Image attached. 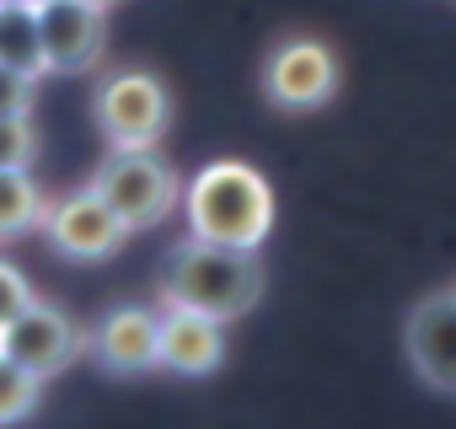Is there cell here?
I'll use <instances>...</instances> for the list:
<instances>
[{"label": "cell", "mask_w": 456, "mask_h": 429, "mask_svg": "<svg viewBox=\"0 0 456 429\" xmlns=\"http://www.w3.org/2000/svg\"><path fill=\"white\" fill-rule=\"evenodd\" d=\"M97 6H118V0H97Z\"/></svg>", "instance_id": "ac0fdd59"}, {"label": "cell", "mask_w": 456, "mask_h": 429, "mask_svg": "<svg viewBox=\"0 0 456 429\" xmlns=\"http://www.w3.org/2000/svg\"><path fill=\"white\" fill-rule=\"evenodd\" d=\"M33 86H38V76L0 65V113H33Z\"/></svg>", "instance_id": "e0dca14e"}, {"label": "cell", "mask_w": 456, "mask_h": 429, "mask_svg": "<svg viewBox=\"0 0 456 429\" xmlns=\"http://www.w3.org/2000/svg\"><path fill=\"white\" fill-rule=\"evenodd\" d=\"M44 242L70 258V263H102L113 258L124 242H129V226L108 209V198L86 182L76 193H60V198H44V221H38Z\"/></svg>", "instance_id": "8992f818"}, {"label": "cell", "mask_w": 456, "mask_h": 429, "mask_svg": "<svg viewBox=\"0 0 456 429\" xmlns=\"http://www.w3.org/2000/svg\"><path fill=\"white\" fill-rule=\"evenodd\" d=\"M33 161H38L33 113H0V166H33Z\"/></svg>", "instance_id": "9a60e30c"}, {"label": "cell", "mask_w": 456, "mask_h": 429, "mask_svg": "<svg viewBox=\"0 0 456 429\" xmlns=\"http://www.w3.org/2000/svg\"><path fill=\"white\" fill-rule=\"evenodd\" d=\"M92 118L108 145H161L172 124V92L156 70H113L92 92Z\"/></svg>", "instance_id": "5b68a950"}, {"label": "cell", "mask_w": 456, "mask_h": 429, "mask_svg": "<svg viewBox=\"0 0 456 429\" xmlns=\"http://www.w3.org/2000/svg\"><path fill=\"white\" fill-rule=\"evenodd\" d=\"M38 6V44L49 76H81L108 49V6L97 0H33Z\"/></svg>", "instance_id": "ba28073f"}, {"label": "cell", "mask_w": 456, "mask_h": 429, "mask_svg": "<svg viewBox=\"0 0 456 429\" xmlns=\"http://www.w3.org/2000/svg\"><path fill=\"white\" fill-rule=\"evenodd\" d=\"M183 214L188 231L204 242H232V247H264L274 231V188L248 161H209L183 182Z\"/></svg>", "instance_id": "7a4b0ae2"}, {"label": "cell", "mask_w": 456, "mask_h": 429, "mask_svg": "<svg viewBox=\"0 0 456 429\" xmlns=\"http://www.w3.org/2000/svg\"><path fill=\"white\" fill-rule=\"evenodd\" d=\"M403 354L424 386L456 397V285L413 301V312L403 317Z\"/></svg>", "instance_id": "9c48e42d"}, {"label": "cell", "mask_w": 456, "mask_h": 429, "mask_svg": "<svg viewBox=\"0 0 456 429\" xmlns=\"http://www.w3.org/2000/svg\"><path fill=\"white\" fill-rule=\"evenodd\" d=\"M220 360H225V322L167 301V312H161V370L209 376V370H220Z\"/></svg>", "instance_id": "8fae6325"}, {"label": "cell", "mask_w": 456, "mask_h": 429, "mask_svg": "<svg viewBox=\"0 0 456 429\" xmlns=\"http://www.w3.org/2000/svg\"><path fill=\"white\" fill-rule=\"evenodd\" d=\"M44 221V188L28 166H0V242H17Z\"/></svg>", "instance_id": "4fadbf2b"}, {"label": "cell", "mask_w": 456, "mask_h": 429, "mask_svg": "<svg viewBox=\"0 0 456 429\" xmlns=\"http://www.w3.org/2000/svg\"><path fill=\"white\" fill-rule=\"evenodd\" d=\"M86 349H92V360L108 376L161 370V312H151V306H113L86 333Z\"/></svg>", "instance_id": "30bf717a"}, {"label": "cell", "mask_w": 456, "mask_h": 429, "mask_svg": "<svg viewBox=\"0 0 456 429\" xmlns=\"http://www.w3.org/2000/svg\"><path fill=\"white\" fill-rule=\"evenodd\" d=\"M33 301V285H28V274L22 269H12L6 258H0V328H6L22 306Z\"/></svg>", "instance_id": "2e32d148"}, {"label": "cell", "mask_w": 456, "mask_h": 429, "mask_svg": "<svg viewBox=\"0 0 456 429\" xmlns=\"http://www.w3.org/2000/svg\"><path fill=\"white\" fill-rule=\"evenodd\" d=\"M161 301L193 306V312L220 317V322H237V317H248L264 301V258H258V247L188 237L167 258Z\"/></svg>", "instance_id": "6da1fadb"}, {"label": "cell", "mask_w": 456, "mask_h": 429, "mask_svg": "<svg viewBox=\"0 0 456 429\" xmlns=\"http://www.w3.org/2000/svg\"><path fill=\"white\" fill-rule=\"evenodd\" d=\"M338 54L317 33H285L264 54V97L280 113H317L338 97Z\"/></svg>", "instance_id": "277c9868"}, {"label": "cell", "mask_w": 456, "mask_h": 429, "mask_svg": "<svg viewBox=\"0 0 456 429\" xmlns=\"http://www.w3.org/2000/svg\"><path fill=\"white\" fill-rule=\"evenodd\" d=\"M92 188L108 198V209L129 231H151L183 198V182L172 172V161L156 145H113L102 156V166L92 172Z\"/></svg>", "instance_id": "3957f363"}, {"label": "cell", "mask_w": 456, "mask_h": 429, "mask_svg": "<svg viewBox=\"0 0 456 429\" xmlns=\"http://www.w3.org/2000/svg\"><path fill=\"white\" fill-rule=\"evenodd\" d=\"M38 397H44V381H38L28 365H17V360L0 354V424L28 418V413L38 408Z\"/></svg>", "instance_id": "5bb4252c"}, {"label": "cell", "mask_w": 456, "mask_h": 429, "mask_svg": "<svg viewBox=\"0 0 456 429\" xmlns=\"http://www.w3.org/2000/svg\"><path fill=\"white\" fill-rule=\"evenodd\" d=\"M0 354L17 360V365H28L38 381H49V376L70 370L86 354V333H81V322L65 306L33 295L6 328H0Z\"/></svg>", "instance_id": "52a82bcc"}, {"label": "cell", "mask_w": 456, "mask_h": 429, "mask_svg": "<svg viewBox=\"0 0 456 429\" xmlns=\"http://www.w3.org/2000/svg\"><path fill=\"white\" fill-rule=\"evenodd\" d=\"M0 65H12L22 76H49L33 0H0Z\"/></svg>", "instance_id": "7c38bea8"}]
</instances>
